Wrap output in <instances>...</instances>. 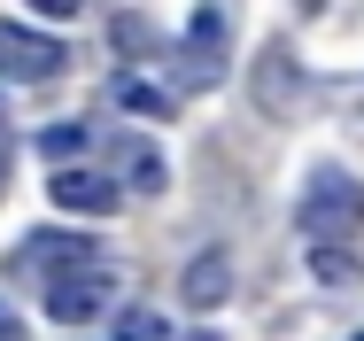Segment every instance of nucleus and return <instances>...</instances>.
<instances>
[{
  "mask_svg": "<svg viewBox=\"0 0 364 341\" xmlns=\"http://www.w3.org/2000/svg\"><path fill=\"white\" fill-rule=\"evenodd\" d=\"M63 39H47V31H31V23H0V78H16V85H47V78H63Z\"/></svg>",
  "mask_w": 364,
  "mask_h": 341,
  "instance_id": "nucleus-3",
  "label": "nucleus"
},
{
  "mask_svg": "<svg viewBox=\"0 0 364 341\" xmlns=\"http://www.w3.org/2000/svg\"><path fill=\"white\" fill-rule=\"evenodd\" d=\"M294 225H302L310 248H357V233H364V187L341 171V163H318L310 187H302Z\"/></svg>",
  "mask_w": 364,
  "mask_h": 341,
  "instance_id": "nucleus-1",
  "label": "nucleus"
},
{
  "mask_svg": "<svg viewBox=\"0 0 364 341\" xmlns=\"http://www.w3.org/2000/svg\"><path fill=\"white\" fill-rule=\"evenodd\" d=\"M23 8H31V16H77L85 0H23Z\"/></svg>",
  "mask_w": 364,
  "mask_h": 341,
  "instance_id": "nucleus-14",
  "label": "nucleus"
},
{
  "mask_svg": "<svg viewBox=\"0 0 364 341\" xmlns=\"http://www.w3.org/2000/svg\"><path fill=\"white\" fill-rule=\"evenodd\" d=\"M171 63H178L186 85H218V78H225V8H218V0L194 8V31H186V47H178Z\"/></svg>",
  "mask_w": 364,
  "mask_h": 341,
  "instance_id": "nucleus-4",
  "label": "nucleus"
},
{
  "mask_svg": "<svg viewBox=\"0 0 364 341\" xmlns=\"http://www.w3.org/2000/svg\"><path fill=\"white\" fill-rule=\"evenodd\" d=\"M318 287H357V248H310Z\"/></svg>",
  "mask_w": 364,
  "mask_h": 341,
  "instance_id": "nucleus-11",
  "label": "nucleus"
},
{
  "mask_svg": "<svg viewBox=\"0 0 364 341\" xmlns=\"http://www.w3.org/2000/svg\"><path fill=\"white\" fill-rule=\"evenodd\" d=\"M357 341H364V334H357Z\"/></svg>",
  "mask_w": 364,
  "mask_h": 341,
  "instance_id": "nucleus-16",
  "label": "nucleus"
},
{
  "mask_svg": "<svg viewBox=\"0 0 364 341\" xmlns=\"http://www.w3.org/2000/svg\"><path fill=\"white\" fill-rule=\"evenodd\" d=\"M117 171H124V187H132V194H163V179H171V171H163V155H155L147 140H117Z\"/></svg>",
  "mask_w": 364,
  "mask_h": 341,
  "instance_id": "nucleus-9",
  "label": "nucleus"
},
{
  "mask_svg": "<svg viewBox=\"0 0 364 341\" xmlns=\"http://www.w3.org/2000/svg\"><path fill=\"white\" fill-rule=\"evenodd\" d=\"M117 101H124L132 117H155V125H171V117H178V93H171V85H147V78H132V70L117 78Z\"/></svg>",
  "mask_w": 364,
  "mask_h": 341,
  "instance_id": "nucleus-10",
  "label": "nucleus"
},
{
  "mask_svg": "<svg viewBox=\"0 0 364 341\" xmlns=\"http://www.w3.org/2000/svg\"><path fill=\"white\" fill-rule=\"evenodd\" d=\"M117 341H171V326H163V310L132 303V310H117Z\"/></svg>",
  "mask_w": 364,
  "mask_h": 341,
  "instance_id": "nucleus-12",
  "label": "nucleus"
},
{
  "mask_svg": "<svg viewBox=\"0 0 364 341\" xmlns=\"http://www.w3.org/2000/svg\"><path fill=\"white\" fill-rule=\"evenodd\" d=\"M178 295H186L194 310H218L225 295H232V256H225V248H202V256L178 272Z\"/></svg>",
  "mask_w": 364,
  "mask_h": 341,
  "instance_id": "nucleus-7",
  "label": "nucleus"
},
{
  "mask_svg": "<svg viewBox=\"0 0 364 341\" xmlns=\"http://www.w3.org/2000/svg\"><path fill=\"white\" fill-rule=\"evenodd\" d=\"M16 264H23V272H39L47 287H63V279L101 272V248H93L85 233H31V241L16 248Z\"/></svg>",
  "mask_w": 364,
  "mask_h": 341,
  "instance_id": "nucleus-2",
  "label": "nucleus"
},
{
  "mask_svg": "<svg viewBox=\"0 0 364 341\" xmlns=\"http://www.w3.org/2000/svg\"><path fill=\"white\" fill-rule=\"evenodd\" d=\"M47 194L70 209V217H109V209H117V179H109V171H85V163H63V171L47 179Z\"/></svg>",
  "mask_w": 364,
  "mask_h": 341,
  "instance_id": "nucleus-6",
  "label": "nucleus"
},
{
  "mask_svg": "<svg viewBox=\"0 0 364 341\" xmlns=\"http://www.w3.org/2000/svg\"><path fill=\"white\" fill-rule=\"evenodd\" d=\"M0 341H23V326H16V310L0 303Z\"/></svg>",
  "mask_w": 364,
  "mask_h": 341,
  "instance_id": "nucleus-15",
  "label": "nucleus"
},
{
  "mask_svg": "<svg viewBox=\"0 0 364 341\" xmlns=\"http://www.w3.org/2000/svg\"><path fill=\"white\" fill-rule=\"evenodd\" d=\"M47 310H55L63 326H85V318H101V310H109V272H85V279H63V287H47Z\"/></svg>",
  "mask_w": 364,
  "mask_h": 341,
  "instance_id": "nucleus-8",
  "label": "nucleus"
},
{
  "mask_svg": "<svg viewBox=\"0 0 364 341\" xmlns=\"http://www.w3.org/2000/svg\"><path fill=\"white\" fill-rule=\"evenodd\" d=\"M302 101H310L302 63H294L287 47H264V55H256V109H264V117H294Z\"/></svg>",
  "mask_w": 364,
  "mask_h": 341,
  "instance_id": "nucleus-5",
  "label": "nucleus"
},
{
  "mask_svg": "<svg viewBox=\"0 0 364 341\" xmlns=\"http://www.w3.org/2000/svg\"><path fill=\"white\" fill-rule=\"evenodd\" d=\"M77 147H85V132H77V125H47V132H39V155H55V163H70Z\"/></svg>",
  "mask_w": 364,
  "mask_h": 341,
  "instance_id": "nucleus-13",
  "label": "nucleus"
}]
</instances>
